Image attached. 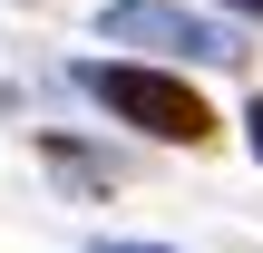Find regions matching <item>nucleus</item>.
Segmentation results:
<instances>
[{"label":"nucleus","instance_id":"7","mask_svg":"<svg viewBox=\"0 0 263 253\" xmlns=\"http://www.w3.org/2000/svg\"><path fill=\"white\" fill-rule=\"evenodd\" d=\"M10 107H20V88H10V78H0V117H10Z\"/></svg>","mask_w":263,"mask_h":253},{"label":"nucleus","instance_id":"3","mask_svg":"<svg viewBox=\"0 0 263 253\" xmlns=\"http://www.w3.org/2000/svg\"><path fill=\"white\" fill-rule=\"evenodd\" d=\"M39 156H49L68 185H117V166H107V156H88V146H68V137H39Z\"/></svg>","mask_w":263,"mask_h":253},{"label":"nucleus","instance_id":"5","mask_svg":"<svg viewBox=\"0 0 263 253\" xmlns=\"http://www.w3.org/2000/svg\"><path fill=\"white\" fill-rule=\"evenodd\" d=\"M88 253H176V244H88Z\"/></svg>","mask_w":263,"mask_h":253},{"label":"nucleus","instance_id":"1","mask_svg":"<svg viewBox=\"0 0 263 253\" xmlns=\"http://www.w3.org/2000/svg\"><path fill=\"white\" fill-rule=\"evenodd\" d=\"M78 88H88L117 127H137V137H156V146H205V137H215L205 98H195L176 68H146V59H78Z\"/></svg>","mask_w":263,"mask_h":253},{"label":"nucleus","instance_id":"4","mask_svg":"<svg viewBox=\"0 0 263 253\" xmlns=\"http://www.w3.org/2000/svg\"><path fill=\"white\" fill-rule=\"evenodd\" d=\"M244 137H254V156H263V98H254V107H244Z\"/></svg>","mask_w":263,"mask_h":253},{"label":"nucleus","instance_id":"2","mask_svg":"<svg viewBox=\"0 0 263 253\" xmlns=\"http://www.w3.org/2000/svg\"><path fill=\"white\" fill-rule=\"evenodd\" d=\"M98 39L107 49H166V59H195V68H244V29L185 10V0H107Z\"/></svg>","mask_w":263,"mask_h":253},{"label":"nucleus","instance_id":"6","mask_svg":"<svg viewBox=\"0 0 263 253\" xmlns=\"http://www.w3.org/2000/svg\"><path fill=\"white\" fill-rule=\"evenodd\" d=\"M215 10H234V20H263V0H215Z\"/></svg>","mask_w":263,"mask_h":253}]
</instances>
